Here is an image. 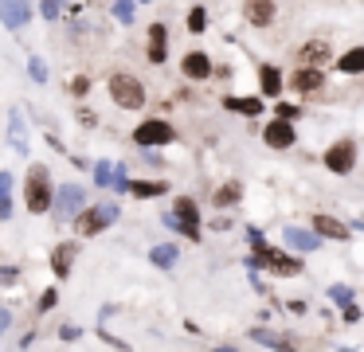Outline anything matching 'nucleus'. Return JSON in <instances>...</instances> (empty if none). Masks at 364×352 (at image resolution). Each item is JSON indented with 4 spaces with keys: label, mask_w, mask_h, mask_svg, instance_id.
Instances as JSON below:
<instances>
[{
    "label": "nucleus",
    "mask_w": 364,
    "mask_h": 352,
    "mask_svg": "<svg viewBox=\"0 0 364 352\" xmlns=\"http://www.w3.org/2000/svg\"><path fill=\"white\" fill-rule=\"evenodd\" d=\"M118 219V203H95V208H82L75 215V231L79 235H98L102 227H110Z\"/></svg>",
    "instance_id": "nucleus-4"
},
{
    "label": "nucleus",
    "mask_w": 364,
    "mask_h": 352,
    "mask_svg": "<svg viewBox=\"0 0 364 352\" xmlns=\"http://www.w3.org/2000/svg\"><path fill=\"white\" fill-rule=\"evenodd\" d=\"M55 302H59V289H43L36 305H40V313H48V309H55Z\"/></svg>",
    "instance_id": "nucleus-30"
},
{
    "label": "nucleus",
    "mask_w": 364,
    "mask_h": 352,
    "mask_svg": "<svg viewBox=\"0 0 364 352\" xmlns=\"http://www.w3.org/2000/svg\"><path fill=\"white\" fill-rule=\"evenodd\" d=\"M0 219H12V172H0Z\"/></svg>",
    "instance_id": "nucleus-24"
},
{
    "label": "nucleus",
    "mask_w": 364,
    "mask_h": 352,
    "mask_svg": "<svg viewBox=\"0 0 364 352\" xmlns=\"http://www.w3.org/2000/svg\"><path fill=\"white\" fill-rule=\"evenodd\" d=\"M325 297H333L337 305H348V302H353V289H348V286H329V289H325Z\"/></svg>",
    "instance_id": "nucleus-26"
},
{
    "label": "nucleus",
    "mask_w": 364,
    "mask_h": 352,
    "mask_svg": "<svg viewBox=\"0 0 364 352\" xmlns=\"http://www.w3.org/2000/svg\"><path fill=\"white\" fill-rule=\"evenodd\" d=\"M87 86H90V82H87V78L79 75V78H75V82H71V94H87Z\"/></svg>",
    "instance_id": "nucleus-37"
},
{
    "label": "nucleus",
    "mask_w": 364,
    "mask_h": 352,
    "mask_svg": "<svg viewBox=\"0 0 364 352\" xmlns=\"http://www.w3.org/2000/svg\"><path fill=\"white\" fill-rule=\"evenodd\" d=\"M82 203H87V192H82V184H63L55 196V211L59 219H75L82 211Z\"/></svg>",
    "instance_id": "nucleus-8"
},
{
    "label": "nucleus",
    "mask_w": 364,
    "mask_h": 352,
    "mask_svg": "<svg viewBox=\"0 0 364 352\" xmlns=\"http://www.w3.org/2000/svg\"><path fill=\"white\" fill-rule=\"evenodd\" d=\"M298 59L306 63V67H325V63H329V43H321V39H309V43L298 51Z\"/></svg>",
    "instance_id": "nucleus-16"
},
{
    "label": "nucleus",
    "mask_w": 364,
    "mask_h": 352,
    "mask_svg": "<svg viewBox=\"0 0 364 352\" xmlns=\"http://www.w3.org/2000/svg\"><path fill=\"white\" fill-rule=\"evenodd\" d=\"M165 227L176 235H184V239H200V211L196 203L188 200V196H181V200L173 203V211H165Z\"/></svg>",
    "instance_id": "nucleus-2"
},
{
    "label": "nucleus",
    "mask_w": 364,
    "mask_h": 352,
    "mask_svg": "<svg viewBox=\"0 0 364 352\" xmlns=\"http://www.w3.org/2000/svg\"><path fill=\"white\" fill-rule=\"evenodd\" d=\"M262 137H267L270 149H290L294 141H298L294 137V122H286V117H274V122L262 129Z\"/></svg>",
    "instance_id": "nucleus-10"
},
{
    "label": "nucleus",
    "mask_w": 364,
    "mask_h": 352,
    "mask_svg": "<svg viewBox=\"0 0 364 352\" xmlns=\"http://www.w3.org/2000/svg\"><path fill=\"white\" fill-rule=\"evenodd\" d=\"M110 98L118 102L122 110H141L145 106V86L137 82L134 75H114L110 78Z\"/></svg>",
    "instance_id": "nucleus-5"
},
{
    "label": "nucleus",
    "mask_w": 364,
    "mask_h": 352,
    "mask_svg": "<svg viewBox=\"0 0 364 352\" xmlns=\"http://www.w3.org/2000/svg\"><path fill=\"white\" fill-rule=\"evenodd\" d=\"M28 75H32V82H43V78H48V67H43V59H28Z\"/></svg>",
    "instance_id": "nucleus-29"
},
{
    "label": "nucleus",
    "mask_w": 364,
    "mask_h": 352,
    "mask_svg": "<svg viewBox=\"0 0 364 352\" xmlns=\"http://www.w3.org/2000/svg\"><path fill=\"white\" fill-rule=\"evenodd\" d=\"M239 196H243V184L231 180V184H223L220 192H215V203H220V208H231V203H239Z\"/></svg>",
    "instance_id": "nucleus-25"
},
{
    "label": "nucleus",
    "mask_w": 364,
    "mask_h": 352,
    "mask_svg": "<svg viewBox=\"0 0 364 352\" xmlns=\"http://www.w3.org/2000/svg\"><path fill=\"white\" fill-rule=\"evenodd\" d=\"M353 164H356V141H337L333 149H325V169L329 172H337V176H348L353 172Z\"/></svg>",
    "instance_id": "nucleus-7"
},
{
    "label": "nucleus",
    "mask_w": 364,
    "mask_h": 352,
    "mask_svg": "<svg viewBox=\"0 0 364 352\" xmlns=\"http://www.w3.org/2000/svg\"><path fill=\"white\" fill-rule=\"evenodd\" d=\"M129 192H134L137 200H153V196H165V180H134Z\"/></svg>",
    "instance_id": "nucleus-22"
},
{
    "label": "nucleus",
    "mask_w": 364,
    "mask_h": 352,
    "mask_svg": "<svg viewBox=\"0 0 364 352\" xmlns=\"http://www.w3.org/2000/svg\"><path fill=\"white\" fill-rule=\"evenodd\" d=\"M168 59V31H165V23H153L149 28V63H165Z\"/></svg>",
    "instance_id": "nucleus-13"
},
{
    "label": "nucleus",
    "mask_w": 364,
    "mask_h": 352,
    "mask_svg": "<svg viewBox=\"0 0 364 352\" xmlns=\"http://www.w3.org/2000/svg\"><path fill=\"white\" fill-rule=\"evenodd\" d=\"M181 70H184V78H192V82H204V78H212V59H208L204 51H188L181 59Z\"/></svg>",
    "instance_id": "nucleus-11"
},
{
    "label": "nucleus",
    "mask_w": 364,
    "mask_h": 352,
    "mask_svg": "<svg viewBox=\"0 0 364 352\" xmlns=\"http://www.w3.org/2000/svg\"><path fill=\"white\" fill-rule=\"evenodd\" d=\"M294 90H301V94H314V90H321L325 86V70L321 67H306V63H301L298 70H294Z\"/></svg>",
    "instance_id": "nucleus-12"
},
{
    "label": "nucleus",
    "mask_w": 364,
    "mask_h": 352,
    "mask_svg": "<svg viewBox=\"0 0 364 352\" xmlns=\"http://www.w3.org/2000/svg\"><path fill=\"white\" fill-rule=\"evenodd\" d=\"M314 231L317 235H325V239H337V242H345V239H353V231H348L341 219H333V215H317L314 219Z\"/></svg>",
    "instance_id": "nucleus-15"
},
{
    "label": "nucleus",
    "mask_w": 364,
    "mask_h": 352,
    "mask_svg": "<svg viewBox=\"0 0 364 352\" xmlns=\"http://www.w3.org/2000/svg\"><path fill=\"white\" fill-rule=\"evenodd\" d=\"M259 86H262V94L267 98H274V94H282V75H278V67H259Z\"/></svg>",
    "instance_id": "nucleus-19"
},
{
    "label": "nucleus",
    "mask_w": 364,
    "mask_h": 352,
    "mask_svg": "<svg viewBox=\"0 0 364 352\" xmlns=\"http://www.w3.org/2000/svg\"><path fill=\"white\" fill-rule=\"evenodd\" d=\"M176 258H181V250H176L173 242H161V247H153V250H149V262H153V266H161V270H168V266H173Z\"/></svg>",
    "instance_id": "nucleus-20"
},
{
    "label": "nucleus",
    "mask_w": 364,
    "mask_h": 352,
    "mask_svg": "<svg viewBox=\"0 0 364 352\" xmlns=\"http://www.w3.org/2000/svg\"><path fill=\"white\" fill-rule=\"evenodd\" d=\"M40 12H43V20H55V16H59V0H40Z\"/></svg>",
    "instance_id": "nucleus-32"
},
{
    "label": "nucleus",
    "mask_w": 364,
    "mask_h": 352,
    "mask_svg": "<svg viewBox=\"0 0 364 352\" xmlns=\"http://www.w3.org/2000/svg\"><path fill=\"white\" fill-rule=\"evenodd\" d=\"M247 266H251V270H255V266H267V270L282 274V278H294V274L306 270L298 258L282 255V250H274V247H259V250H255V258H247Z\"/></svg>",
    "instance_id": "nucleus-3"
},
{
    "label": "nucleus",
    "mask_w": 364,
    "mask_h": 352,
    "mask_svg": "<svg viewBox=\"0 0 364 352\" xmlns=\"http://www.w3.org/2000/svg\"><path fill=\"white\" fill-rule=\"evenodd\" d=\"M59 336H63V341H75V336H79V329H75V325H59Z\"/></svg>",
    "instance_id": "nucleus-36"
},
{
    "label": "nucleus",
    "mask_w": 364,
    "mask_h": 352,
    "mask_svg": "<svg viewBox=\"0 0 364 352\" xmlns=\"http://www.w3.org/2000/svg\"><path fill=\"white\" fill-rule=\"evenodd\" d=\"M32 20V4L28 0H0V23L4 28H24Z\"/></svg>",
    "instance_id": "nucleus-9"
},
{
    "label": "nucleus",
    "mask_w": 364,
    "mask_h": 352,
    "mask_svg": "<svg viewBox=\"0 0 364 352\" xmlns=\"http://www.w3.org/2000/svg\"><path fill=\"white\" fill-rule=\"evenodd\" d=\"M4 329H9V313L0 309V333H4Z\"/></svg>",
    "instance_id": "nucleus-38"
},
{
    "label": "nucleus",
    "mask_w": 364,
    "mask_h": 352,
    "mask_svg": "<svg viewBox=\"0 0 364 352\" xmlns=\"http://www.w3.org/2000/svg\"><path fill=\"white\" fill-rule=\"evenodd\" d=\"M24 203H28V211H32V215H43V211L55 203V196H51V172H48V164H32V169H28Z\"/></svg>",
    "instance_id": "nucleus-1"
},
{
    "label": "nucleus",
    "mask_w": 364,
    "mask_h": 352,
    "mask_svg": "<svg viewBox=\"0 0 364 352\" xmlns=\"http://www.w3.org/2000/svg\"><path fill=\"white\" fill-rule=\"evenodd\" d=\"M114 16H118L122 23H129L134 20V0H118V4H114Z\"/></svg>",
    "instance_id": "nucleus-28"
},
{
    "label": "nucleus",
    "mask_w": 364,
    "mask_h": 352,
    "mask_svg": "<svg viewBox=\"0 0 364 352\" xmlns=\"http://www.w3.org/2000/svg\"><path fill=\"white\" fill-rule=\"evenodd\" d=\"M208 28V12L204 8H192L188 12V31H204Z\"/></svg>",
    "instance_id": "nucleus-27"
},
{
    "label": "nucleus",
    "mask_w": 364,
    "mask_h": 352,
    "mask_svg": "<svg viewBox=\"0 0 364 352\" xmlns=\"http://www.w3.org/2000/svg\"><path fill=\"white\" fill-rule=\"evenodd\" d=\"M243 16L255 28H267V23H274V4H270V0H251V4L243 8Z\"/></svg>",
    "instance_id": "nucleus-17"
},
{
    "label": "nucleus",
    "mask_w": 364,
    "mask_h": 352,
    "mask_svg": "<svg viewBox=\"0 0 364 352\" xmlns=\"http://www.w3.org/2000/svg\"><path fill=\"white\" fill-rule=\"evenodd\" d=\"M337 67L345 70V75H364V47H353V51H345L337 59Z\"/></svg>",
    "instance_id": "nucleus-21"
},
{
    "label": "nucleus",
    "mask_w": 364,
    "mask_h": 352,
    "mask_svg": "<svg viewBox=\"0 0 364 352\" xmlns=\"http://www.w3.org/2000/svg\"><path fill=\"white\" fill-rule=\"evenodd\" d=\"M134 141L137 145H145V149H157V145H168V141H176V133H173V125L168 122H161V117H149V122H141L134 129Z\"/></svg>",
    "instance_id": "nucleus-6"
},
{
    "label": "nucleus",
    "mask_w": 364,
    "mask_h": 352,
    "mask_svg": "<svg viewBox=\"0 0 364 352\" xmlns=\"http://www.w3.org/2000/svg\"><path fill=\"white\" fill-rule=\"evenodd\" d=\"M278 117H286V122H298V114H301V110L298 106H290V102H278Z\"/></svg>",
    "instance_id": "nucleus-31"
},
{
    "label": "nucleus",
    "mask_w": 364,
    "mask_h": 352,
    "mask_svg": "<svg viewBox=\"0 0 364 352\" xmlns=\"http://www.w3.org/2000/svg\"><path fill=\"white\" fill-rule=\"evenodd\" d=\"M137 4H149V0H137Z\"/></svg>",
    "instance_id": "nucleus-39"
},
{
    "label": "nucleus",
    "mask_w": 364,
    "mask_h": 352,
    "mask_svg": "<svg viewBox=\"0 0 364 352\" xmlns=\"http://www.w3.org/2000/svg\"><path fill=\"white\" fill-rule=\"evenodd\" d=\"M341 313H345V321H360V305H353V302L341 305Z\"/></svg>",
    "instance_id": "nucleus-33"
},
{
    "label": "nucleus",
    "mask_w": 364,
    "mask_h": 352,
    "mask_svg": "<svg viewBox=\"0 0 364 352\" xmlns=\"http://www.w3.org/2000/svg\"><path fill=\"white\" fill-rule=\"evenodd\" d=\"M75 255H79V247H75V242H59V247L51 250V270H55L59 278H67V274H71V266H75Z\"/></svg>",
    "instance_id": "nucleus-14"
},
{
    "label": "nucleus",
    "mask_w": 364,
    "mask_h": 352,
    "mask_svg": "<svg viewBox=\"0 0 364 352\" xmlns=\"http://www.w3.org/2000/svg\"><path fill=\"white\" fill-rule=\"evenodd\" d=\"M16 278H20V270H16V266H12V270H9V266L0 270V282H4V286H9V282H16Z\"/></svg>",
    "instance_id": "nucleus-35"
},
{
    "label": "nucleus",
    "mask_w": 364,
    "mask_h": 352,
    "mask_svg": "<svg viewBox=\"0 0 364 352\" xmlns=\"http://www.w3.org/2000/svg\"><path fill=\"white\" fill-rule=\"evenodd\" d=\"M223 106L235 110V114H243V117L262 114V98H223Z\"/></svg>",
    "instance_id": "nucleus-23"
},
{
    "label": "nucleus",
    "mask_w": 364,
    "mask_h": 352,
    "mask_svg": "<svg viewBox=\"0 0 364 352\" xmlns=\"http://www.w3.org/2000/svg\"><path fill=\"white\" fill-rule=\"evenodd\" d=\"M255 341H262V344H286V341H278V336H270V333H262V329H255Z\"/></svg>",
    "instance_id": "nucleus-34"
},
{
    "label": "nucleus",
    "mask_w": 364,
    "mask_h": 352,
    "mask_svg": "<svg viewBox=\"0 0 364 352\" xmlns=\"http://www.w3.org/2000/svg\"><path fill=\"white\" fill-rule=\"evenodd\" d=\"M286 242L298 250H317L321 247V235L317 231H301V227H286Z\"/></svg>",
    "instance_id": "nucleus-18"
}]
</instances>
